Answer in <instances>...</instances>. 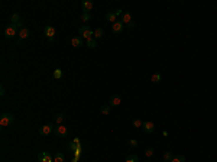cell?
Wrapping results in <instances>:
<instances>
[{"instance_id": "cell-17", "label": "cell", "mask_w": 217, "mask_h": 162, "mask_svg": "<svg viewBox=\"0 0 217 162\" xmlns=\"http://www.w3.org/2000/svg\"><path fill=\"white\" fill-rule=\"evenodd\" d=\"M106 20H109L112 25H113L115 22H117V16L115 15V12H109V13L106 15Z\"/></svg>"}, {"instance_id": "cell-8", "label": "cell", "mask_w": 217, "mask_h": 162, "mask_svg": "<svg viewBox=\"0 0 217 162\" xmlns=\"http://www.w3.org/2000/svg\"><path fill=\"white\" fill-rule=\"evenodd\" d=\"M109 104H110L112 107H117V106H120V104H122V97H120L119 94L112 96V97L109 98Z\"/></svg>"}, {"instance_id": "cell-3", "label": "cell", "mask_w": 217, "mask_h": 162, "mask_svg": "<svg viewBox=\"0 0 217 162\" xmlns=\"http://www.w3.org/2000/svg\"><path fill=\"white\" fill-rule=\"evenodd\" d=\"M17 34H19V28H17L16 25H9V26L4 28V36L9 38V39L15 38Z\"/></svg>"}, {"instance_id": "cell-26", "label": "cell", "mask_w": 217, "mask_h": 162, "mask_svg": "<svg viewBox=\"0 0 217 162\" xmlns=\"http://www.w3.org/2000/svg\"><path fill=\"white\" fill-rule=\"evenodd\" d=\"M185 161H187V159H185V156H184V155H175V156H174V159H172L171 162H185Z\"/></svg>"}, {"instance_id": "cell-18", "label": "cell", "mask_w": 217, "mask_h": 162, "mask_svg": "<svg viewBox=\"0 0 217 162\" xmlns=\"http://www.w3.org/2000/svg\"><path fill=\"white\" fill-rule=\"evenodd\" d=\"M54 162H65V155L62 152H58L54 155Z\"/></svg>"}, {"instance_id": "cell-33", "label": "cell", "mask_w": 217, "mask_h": 162, "mask_svg": "<svg viewBox=\"0 0 217 162\" xmlns=\"http://www.w3.org/2000/svg\"><path fill=\"white\" fill-rule=\"evenodd\" d=\"M4 94H6V90H4V86H0V96L3 97Z\"/></svg>"}, {"instance_id": "cell-5", "label": "cell", "mask_w": 217, "mask_h": 162, "mask_svg": "<svg viewBox=\"0 0 217 162\" xmlns=\"http://www.w3.org/2000/svg\"><path fill=\"white\" fill-rule=\"evenodd\" d=\"M54 130H55V125H54V123L44 125V126L39 129V135H41V136H48V135H51Z\"/></svg>"}, {"instance_id": "cell-12", "label": "cell", "mask_w": 217, "mask_h": 162, "mask_svg": "<svg viewBox=\"0 0 217 162\" xmlns=\"http://www.w3.org/2000/svg\"><path fill=\"white\" fill-rule=\"evenodd\" d=\"M112 31H113V34H122V31H123V22L122 20L115 22L112 25Z\"/></svg>"}, {"instance_id": "cell-16", "label": "cell", "mask_w": 217, "mask_h": 162, "mask_svg": "<svg viewBox=\"0 0 217 162\" xmlns=\"http://www.w3.org/2000/svg\"><path fill=\"white\" fill-rule=\"evenodd\" d=\"M67 148L69 149V151H74V152H77V151H80V149H81V145L75 143V142L72 141V142H69V143L67 145Z\"/></svg>"}, {"instance_id": "cell-36", "label": "cell", "mask_w": 217, "mask_h": 162, "mask_svg": "<svg viewBox=\"0 0 217 162\" xmlns=\"http://www.w3.org/2000/svg\"><path fill=\"white\" fill-rule=\"evenodd\" d=\"M78 159H80L78 156H74V159H72V162H78Z\"/></svg>"}, {"instance_id": "cell-22", "label": "cell", "mask_w": 217, "mask_h": 162, "mask_svg": "<svg viewBox=\"0 0 217 162\" xmlns=\"http://www.w3.org/2000/svg\"><path fill=\"white\" fill-rule=\"evenodd\" d=\"M103 36H104V31H103L101 28H97V29L94 31V36H93V38H94V39H101Z\"/></svg>"}, {"instance_id": "cell-10", "label": "cell", "mask_w": 217, "mask_h": 162, "mask_svg": "<svg viewBox=\"0 0 217 162\" xmlns=\"http://www.w3.org/2000/svg\"><path fill=\"white\" fill-rule=\"evenodd\" d=\"M29 35H31V31H29L28 28H23V29H20V31H19V34H17V36H19V44H20L22 41L28 39V38H29Z\"/></svg>"}, {"instance_id": "cell-19", "label": "cell", "mask_w": 217, "mask_h": 162, "mask_svg": "<svg viewBox=\"0 0 217 162\" xmlns=\"http://www.w3.org/2000/svg\"><path fill=\"white\" fill-rule=\"evenodd\" d=\"M10 22H12V25H19V23H22V19H20V16L17 13H13L10 16Z\"/></svg>"}, {"instance_id": "cell-21", "label": "cell", "mask_w": 217, "mask_h": 162, "mask_svg": "<svg viewBox=\"0 0 217 162\" xmlns=\"http://www.w3.org/2000/svg\"><path fill=\"white\" fill-rule=\"evenodd\" d=\"M172 159H174V153H172L171 151H165V152H164V161L171 162Z\"/></svg>"}, {"instance_id": "cell-29", "label": "cell", "mask_w": 217, "mask_h": 162, "mask_svg": "<svg viewBox=\"0 0 217 162\" xmlns=\"http://www.w3.org/2000/svg\"><path fill=\"white\" fill-rule=\"evenodd\" d=\"M54 78H57V80H59V78H62V71H61L59 68H57V70L54 71Z\"/></svg>"}, {"instance_id": "cell-7", "label": "cell", "mask_w": 217, "mask_h": 162, "mask_svg": "<svg viewBox=\"0 0 217 162\" xmlns=\"http://www.w3.org/2000/svg\"><path fill=\"white\" fill-rule=\"evenodd\" d=\"M38 161L39 162H54V155L42 151V152L38 153Z\"/></svg>"}, {"instance_id": "cell-2", "label": "cell", "mask_w": 217, "mask_h": 162, "mask_svg": "<svg viewBox=\"0 0 217 162\" xmlns=\"http://www.w3.org/2000/svg\"><path fill=\"white\" fill-rule=\"evenodd\" d=\"M78 34L80 36L83 38V39H91L93 36H94V31H91L90 29V26H87V25H81L80 26V29H78Z\"/></svg>"}, {"instance_id": "cell-27", "label": "cell", "mask_w": 217, "mask_h": 162, "mask_svg": "<svg viewBox=\"0 0 217 162\" xmlns=\"http://www.w3.org/2000/svg\"><path fill=\"white\" fill-rule=\"evenodd\" d=\"M62 120H64V114H62V113H58V114L55 116V123H57V125H61Z\"/></svg>"}, {"instance_id": "cell-23", "label": "cell", "mask_w": 217, "mask_h": 162, "mask_svg": "<svg viewBox=\"0 0 217 162\" xmlns=\"http://www.w3.org/2000/svg\"><path fill=\"white\" fill-rule=\"evenodd\" d=\"M87 46H88L90 49H94V48L97 46V41H96L94 38H91V39H88V41H87Z\"/></svg>"}, {"instance_id": "cell-13", "label": "cell", "mask_w": 217, "mask_h": 162, "mask_svg": "<svg viewBox=\"0 0 217 162\" xmlns=\"http://www.w3.org/2000/svg\"><path fill=\"white\" fill-rule=\"evenodd\" d=\"M93 6H94V3L91 1V0H85V1H83L81 3V7H83L84 12H91V9H93Z\"/></svg>"}, {"instance_id": "cell-31", "label": "cell", "mask_w": 217, "mask_h": 162, "mask_svg": "<svg viewBox=\"0 0 217 162\" xmlns=\"http://www.w3.org/2000/svg\"><path fill=\"white\" fill-rule=\"evenodd\" d=\"M123 13H125V12H123L122 9H116V10H115V15H116L117 18H122V16H123Z\"/></svg>"}, {"instance_id": "cell-25", "label": "cell", "mask_w": 217, "mask_h": 162, "mask_svg": "<svg viewBox=\"0 0 217 162\" xmlns=\"http://www.w3.org/2000/svg\"><path fill=\"white\" fill-rule=\"evenodd\" d=\"M81 20H83L84 23H85V22H90V20H91V15H90L88 12H83V13H81Z\"/></svg>"}, {"instance_id": "cell-4", "label": "cell", "mask_w": 217, "mask_h": 162, "mask_svg": "<svg viewBox=\"0 0 217 162\" xmlns=\"http://www.w3.org/2000/svg\"><path fill=\"white\" fill-rule=\"evenodd\" d=\"M55 34H57V31H55V28H54V26L48 25V26H45V28H44V35L47 36V39H48V42H49V44L54 42Z\"/></svg>"}, {"instance_id": "cell-1", "label": "cell", "mask_w": 217, "mask_h": 162, "mask_svg": "<svg viewBox=\"0 0 217 162\" xmlns=\"http://www.w3.org/2000/svg\"><path fill=\"white\" fill-rule=\"evenodd\" d=\"M15 123V116L10 113H1L0 114V126L1 127H7L10 125Z\"/></svg>"}, {"instance_id": "cell-14", "label": "cell", "mask_w": 217, "mask_h": 162, "mask_svg": "<svg viewBox=\"0 0 217 162\" xmlns=\"http://www.w3.org/2000/svg\"><path fill=\"white\" fill-rule=\"evenodd\" d=\"M150 81H152L153 84H159V83L162 81V74H161V72H155V74H152Z\"/></svg>"}, {"instance_id": "cell-34", "label": "cell", "mask_w": 217, "mask_h": 162, "mask_svg": "<svg viewBox=\"0 0 217 162\" xmlns=\"http://www.w3.org/2000/svg\"><path fill=\"white\" fill-rule=\"evenodd\" d=\"M72 141H74V142H75V143L81 145V139H80V138H74V139H72Z\"/></svg>"}, {"instance_id": "cell-28", "label": "cell", "mask_w": 217, "mask_h": 162, "mask_svg": "<svg viewBox=\"0 0 217 162\" xmlns=\"http://www.w3.org/2000/svg\"><path fill=\"white\" fill-rule=\"evenodd\" d=\"M125 162H139V156H138V155H130V156L126 158Z\"/></svg>"}, {"instance_id": "cell-6", "label": "cell", "mask_w": 217, "mask_h": 162, "mask_svg": "<svg viewBox=\"0 0 217 162\" xmlns=\"http://www.w3.org/2000/svg\"><path fill=\"white\" fill-rule=\"evenodd\" d=\"M54 132H55V136L57 138H67V135H68V129L64 125H58V126L55 127Z\"/></svg>"}, {"instance_id": "cell-11", "label": "cell", "mask_w": 217, "mask_h": 162, "mask_svg": "<svg viewBox=\"0 0 217 162\" xmlns=\"http://www.w3.org/2000/svg\"><path fill=\"white\" fill-rule=\"evenodd\" d=\"M83 44H84V39L81 36H74L71 39V46H74V48H81Z\"/></svg>"}, {"instance_id": "cell-24", "label": "cell", "mask_w": 217, "mask_h": 162, "mask_svg": "<svg viewBox=\"0 0 217 162\" xmlns=\"http://www.w3.org/2000/svg\"><path fill=\"white\" fill-rule=\"evenodd\" d=\"M143 153H145V156H146V158H150V156L155 153V149H153L152 146H149V148H146V149H145V152H143Z\"/></svg>"}, {"instance_id": "cell-20", "label": "cell", "mask_w": 217, "mask_h": 162, "mask_svg": "<svg viewBox=\"0 0 217 162\" xmlns=\"http://www.w3.org/2000/svg\"><path fill=\"white\" fill-rule=\"evenodd\" d=\"M110 110H112V106H110V104H104V106H101L100 113L104 114V116H107V114H110Z\"/></svg>"}, {"instance_id": "cell-30", "label": "cell", "mask_w": 217, "mask_h": 162, "mask_svg": "<svg viewBox=\"0 0 217 162\" xmlns=\"http://www.w3.org/2000/svg\"><path fill=\"white\" fill-rule=\"evenodd\" d=\"M132 125H133L135 127H142L143 126V122H142L140 119H135L133 122H132Z\"/></svg>"}, {"instance_id": "cell-32", "label": "cell", "mask_w": 217, "mask_h": 162, "mask_svg": "<svg viewBox=\"0 0 217 162\" xmlns=\"http://www.w3.org/2000/svg\"><path fill=\"white\" fill-rule=\"evenodd\" d=\"M129 146H130V148L138 146V141H135V139H129Z\"/></svg>"}, {"instance_id": "cell-35", "label": "cell", "mask_w": 217, "mask_h": 162, "mask_svg": "<svg viewBox=\"0 0 217 162\" xmlns=\"http://www.w3.org/2000/svg\"><path fill=\"white\" fill-rule=\"evenodd\" d=\"M127 28H130V29H133V28H135V22H133V20H132V22H130V23L127 25Z\"/></svg>"}, {"instance_id": "cell-9", "label": "cell", "mask_w": 217, "mask_h": 162, "mask_svg": "<svg viewBox=\"0 0 217 162\" xmlns=\"http://www.w3.org/2000/svg\"><path fill=\"white\" fill-rule=\"evenodd\" d=\"M142 129H143V132H145V133H153V132H155V123H153V122H150V120H148V122H143V126H142Z\"/></svg>"}, {"instance_id": "cell-15", "label": "cell", "mask_w": 217, "mask_h": 162, "mask_svg": "<svg viewBox=\"0 0 217 162\" xmlns=\"http://www.w3.org/2000/svg\"><path fill=\"white\" fill-rule=\"evenodd\" d=\"M123 23H126V25H129L130 22H132V15L129 13V12H125L123 13V16H122V19H120Z\"/></svg>"}]
</instances>
